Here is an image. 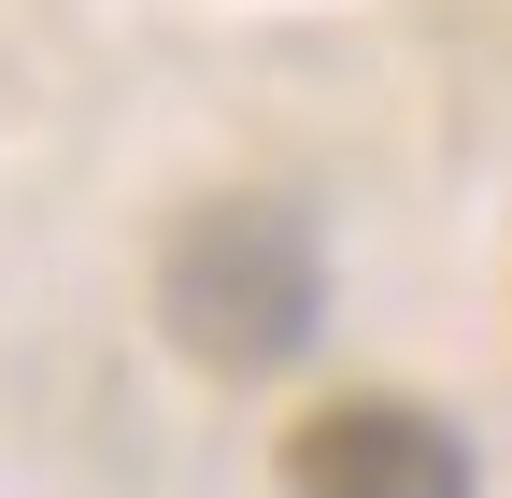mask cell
Wrapping results in <instances>:
<instances>
[{
    "label": "cell",
    "mask_w": 512,
    "mask_h": 498,
    "mask_svg": "<svg viewBox=\"0 0 512 498\" xmlns=\"http://www.w3.org/2000/svg\"><path fill=\"white\" fill-rule=\"evenodd\" d=\"M157 314L171 342L228 370V385H256V370H285L313 328H328V257H313V214L299 200H200L171 228L157 257Z\"/></svg>",
    "instance_id": "6da1fadb"
},
{
    "label": "cell",
    "mask_w": 512,
    "mask_h": 498,
    "mask_svg": "<svg viewBox=\"0 0 512 498\" xmlns=\"http://www.w3.org/2000/svg\"><path fill=\"white\" fill-rule=\"evenodd\" d=\"M285 498H470V442L427 399H328L285 427Z\"/></svg>",
    "instance_id": "7a4b0ae2"
}]
</instances>
